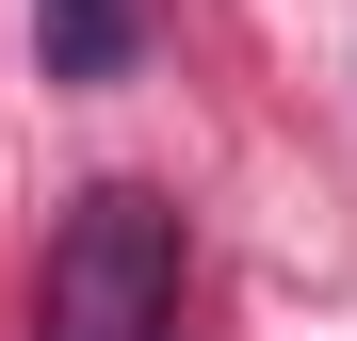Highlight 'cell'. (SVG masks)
<instances>
[{
  "label": "cell",
  "mask_w": 357,
  "mask_h": 341,
  "mask_svg": "<svg viewBox=\"0 0 357 341\" xmlns=\"http://www.w3.org/2000/svg\"><path fill=\"white\" fill-rule=\"evenodd\" d=\"M33 341H178V211L146 179H98L66 227H49Z\"/></svg>",
  "instance_id": "1"
},
{
  "label": "cell",
  "mask_w": 357,
  "mask_h": 341,
  "mask_svg": "<svg viewBox=\"0 0 357 341\" xmlns=\"http://www.w3.org/2000/svg\"><path fill=\"white\" fill-rule=\"evenodd\" d=\"M33 49H49V82H130L146 0H33Z\"/></svg>",
  "instance_id": "2"
}]
</instances>
